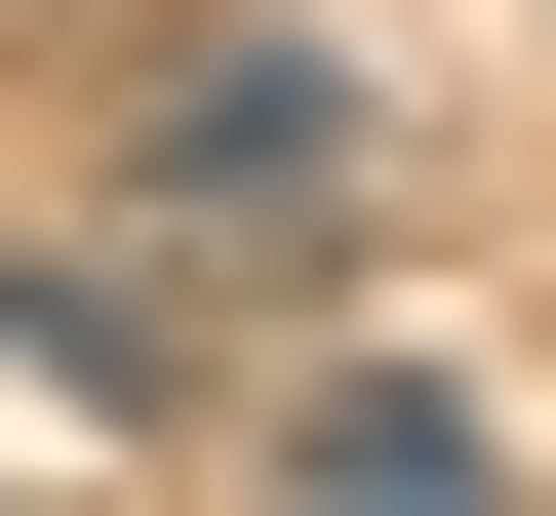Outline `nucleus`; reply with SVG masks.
Segmentation results:
<instances>
[{
  "label": "nucleus",
  "instance_id": "nucleus-1",
  "mask_svg": "<svg viewBox=\"0 0 556 516\" xmlns=\"http://www.w3.org/2000/svg\"><path fill=\"white\" fill-rule=\"evenodd\" d=\"M358 160H397V119H358V40H318V0L160 40V119H119V199H160L199 278H318V239H358Z\"/></svg>",
  "mask_w": 556,
  "mask_h": 516
},
{
  "label": "nucleus",
  "instance_id": "nucleus-2",
  "mask_svg": "<svg viewBox=\"0 0 556 516\" xmlns=\"http://www.w3.org/2000/svg\"><path fill=\"white\" fill-rule=\"evenodd\" d=\"M239 437H278V477H318V516H477V477H517V437H477L438 357H278Z\"/></svg>",
  "mask_w": 556,
  "mask_h": 516
}]
</instances>
